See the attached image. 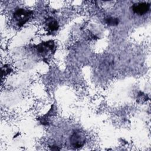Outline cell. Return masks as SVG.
I'll return each mask as SVG.
<instances>
[{"label":"cell","mask_w":151,"mask_h":151,"mask_svg":"<svg viewBox=\"0 0 151 151\" xmlns=\"http://www.w3.org/2000/svg\"><path fill=\"white\" fill-rule=\"evenodd\" d=\"M32 15V11L23 8H19L14 13L13 18L17 24L18 26L21 27L29 21L31 18Z\"/></svg>","instance_id":"cell-1"},{"label":"cell","mask_w":151,"mask_h":151,"mask_svg":"<svg viewBox=\"0 0 151 151\" xmlns=\"http://www.w3.org/2000/svg\"><path fill=\"white\" fill-rule=\"evenodd\" d=\"M70 142L71 146L76 149L83 146L86 143L85 134L80 130H74L71 134Z\"/></svg>","instance_id":"cell-2"},{"label":"cell","mask_w":151,"mask_h":151,"mask_svg":"<svg viewBox=\"0 0 151 151\" xmlns=\"http://www.w3.org/2000/svg\"><path fill=\"white\" fill-rule=\"evenodd\" d=\"M150 5L146 2H139L135 4L132 6L133 11L137 15H144L150 9Z\"/></svg>","instance_id":"cell-3"},{"label":"cell","mask_w":151,"mask_h":151,"mask_svg":"<svg viewBox=\"0 0 151 151\" xmlns=\"http://www.w3.org/2000/svg\"><path fill=\"white\" fill-rule=\"evenodd\" d=\"M54 47L53 41H50L40 44L38 47V51L41 54H47L49 51H52Z\"/></svg>","instance_id":"cell-4"},{"label":"cell","mask_w":151,"mask_h":151,"mask_svg":"<svg viewBox=\"0 0 151 151\" xmlns=\"http://www.w3.org/2000/svg\"><path fill=\"white\" fill-rule=\"evenodd\" d=\"M45 25L47 30L50 31H56L59 27L58 22L53 18H48L45 22Z\"/></svg>","instance_id":"cell-5"},{"label":"cell","mask_w":151,"mask_h":151,"mask_svg":"<svg viewBox=\"0 0 151 151\" xmlns=\"http://www.w3.org/2000/svg\"><path fill=\"white\" fill-rule=\"evenodd\" d=\"M106 22L109 25L114 26L119 24V19L114 17H109L106 19Z\"/></svg>","instance_id":"cell-6"}]
</instances>
